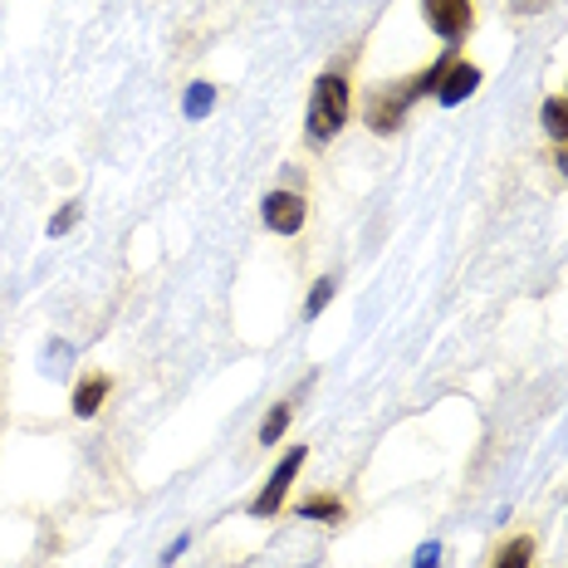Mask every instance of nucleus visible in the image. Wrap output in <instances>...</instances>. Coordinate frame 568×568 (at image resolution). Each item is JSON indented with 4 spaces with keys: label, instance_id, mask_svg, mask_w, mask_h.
<instances>
[{
    "label": "nucleus",
    "instance_id": "2eb2a0df",
    "mask_svg": "<svg viewBox=\"0 0 568 568\" xmlns=\"http://www.w3.org/2000/svg\"><path fill=\"white\" fill-rule=\"evenodd\" d=\"M515 6H529V0H515Z\"/></svg>",
    "mask_w": 568,
    "mask_h": 568
},
{
    "label": "nucleus",
    "instance_id": "9b49d317",
    "mask_svg": "<svg viewBox=\"0 0 568 568\" xmlns=\"http://www.w3.org/2000/svg\"><path fill=\"white\" fill-rule=\"evenodd\" d=\"M182 109H186V118H206L211 109H216V89H211V84H192V89H186Z\"/></svg>",
    "mask_w": 568,
    "mask_h": 568
},
{
    "label": "nucleus",
    "instance_id": "423d86ee",
    "mask_svg": "<svg viewBox=\"0 0 568 568\" xmlns=\"http://www.w3.org/2000/svg\"><path fill=\"white\" fill-rule=\"evenodd\" d=\"M539 118H544V133L559 142V168L568 172V99H549Z\"/></svg>",
    "mask_w": 568,
    "mask_h": 568
},
{
    "label": "nucleus",
    "instance_id": "20e7f679",
    "mask_svg": "<svg viewBox=\"0 0 568 568\" xmlns=\"http://www.w3.org/2000/svg\"><path fill=\"white\" fill-rule=\"evenodd\" d=\"M480 89V69L466 64V59H452V64L442 69V79H436V99H442V109H456V103H466L470 93Z\"/></svg>",
    "mask_w": 568,
    "mask_h": 568
},
{
    "label": "nucleus",
    "instance_id": "6e6552de",
    "mask_svg": "<svg viewBox=\"0 0 568 568\" xmlns=\"http://www.w3.org/2000/svg\"><path fill=\"white\" fill-rule=\"evenodd\" d=\"M290 417H294L290 402H275V407H270V417L260 422V446H275L284 436V426H290Z\"/></svg>",
    "mask_w": 568,
    "mask_h": 568
},
{
    "label": "nucleus",
    "instance_id": "39448f33",
    "mask_svg": "<svg viewBox=\"0 0 568 568\" xmlns=\"http://www.w3.org/2000/svg\"><path fill=\"white\" fill-rule=\"evenodd\" d=\"M260 216L275 235H294L304 226V196L300 192H270L260 201Z\"/></svg>",
    "mask_w": 568,
    "mask_h": 568
},
{
    "label": "nucleus",
    "instance_id": "ddd939ff",
    "mask_svg": "<svg viewBox=\"0 0 568 568\" xmlns=\"http://www.w3.org/2000/svg\"><path fill=\"white\" fill-rule=\"evenodd\" d=\"M74 221H79V206L69 201V206H59V216L50 221V235H64V231H74Z\"/></svg>",
    "mask_w": 568,
    "mask_h": 568
},
{
    "label": "nucleus",
    "instance_id": "9d476101",
    "mask_svg": "<svg viewBox=\"0 0 568 568\" xmlns=\"http://www.w3.org/2000/svg\"><path fill=\"white\" fill-rule=\"evenodd\" d=\"M300 515L304 519H328V525H334V519H343V500H334V495H314V500L300 505Z\"/></svg>",
    "mask_w": 568,
    "mask_h": 568
},
{
    "label": "nucleus",
    "instance_id": "1a4fd4ad",
    "mask_svg": "<svg viewBox=\"0 0 568 568\" xmlns=\"http://www.w3.org/2000/svg\"><path fill=\"white\" fill-rule=\"evenodd\" d=\"M529 559H535V539L519 535V539H510V544L500 549V559H495V568H529Z\"/></svg>",
    "mask_w": 568,
    "mask_h": 568
},
{
    "label": "nucleus",
    "instance_id": "7ed1b4c3",
    "mask_svg": "<svg viewBox=\"0 0 568 568\" xmlns=\"http://www.w3.org/2000/svg\"><path fill=\"white\" fill-rule=\"evenodd\" d=\"M422 16L442 40H460L470 26H476V10L470 0H422Z\"/></svg>",
    "mask_w": 568,
    "mask_h": 568
},
{
    "label": "nucleus",
    "instance_id": "0eeeda50",
    "mask_svg": "<svg viewBox=\"0 0 568 568\" xmlns=\"http://www.w3.org/2000/svg\"><path fill=\"white\" fill-rule=\"evenodd\" d=\"M113 393V383L103 373H93V377H84V383L74 387V417H93V412L103 407V397Z\"/></svg>",
    "mask_w": 568,
    "mask_h": 568
},
{
    "label": "nucleus",
    "instance_id": "4468645a",
    "mask_svg": "<svg viewBox=\"0 0 568 568\" xmlns=\"http://www.w3.org/2000/svg\"><path fill=\"white\" fill-rule=\"evenodd\" d=\"M436 559H442V544H422L417 564H412V568H436Z\"/></svg>",
    "mask_w": 568,
    "mask_h": 568
},
{
    "label": "nucleus",
    "instance_id": "f8f14e48",
    "mask_svg": "<svg viewBox=\"0 0 568 568\" xmlns=\"http://www.w3.org/2000/svg\"><path fill=\"white\" fill-rule=\"evenodd\" d=\"M328 300H334V280H318L314 290H310V304H304V314L318 318V314H324V304H328Z\"/></svg>",
    "mask_w": 568,
    "mask_h": 568
},
{
    "label": "nucleus",
    "instance_id": "f03ea898",
    "mask_svg": "<svg viewBox=\"0 0 568 568\" xmlns=\"http://www.w3.org/2000/svg\"><path fill=\"white\" fill-rule=\"evenodd\" d=\"M300 466H304V446H294V452H284V460L275 466V476H270V480H265V490L255 495L251 515H260V519L280 515V505H284V490H290V485H294V476H300Z\"/></svg>",
    "mask_w": 568,
    "mask_h": 568
},
{
    "label": "nucleus",
    "instance_id": "f257e3e1",
    "mask_svg": "<svg viewBox=\"0 0 568 568\" xmlns=\"http://www.w3.org/2000/svg\"><path fill=\"white\" fill-rule=\"evenodd\" d=\"M348 123V79L324 74L310 99V142H334Z\"/></svg>",
    "mask_w": 568,
    "mask_h": 568
}]
</instances>
